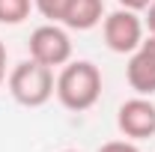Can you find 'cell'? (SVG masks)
Here are the masks:
<instances>
[{
  "label": "cell",
  "instance_id": "1",
  "mask_svg": "<svg viewBox=\"0 0 155 152\" xmlns=\"http://www.w3.org/2000/svg\"><path fill=\"white\" fill-rule=\"evenodd\" d=\"M60 104L69 111H90L101 95V72L90 60H69L54 84Z\"/></svg>",
  "mask_w": 155,
  "mask_h": 152
},
{
  "label": "cell",
  "instance_id": "2",
  "mask_svg": "<svg viewBox=\"0 0 155 152\" xmlns=\"http://www.w3.org/2000/svg\"><path fill=\"white\" fill-rule=\"evenodd\" d=\"M9 93L12 98L24 104V107H42L45 101H51V95H54V84H57V78H54V69L51 66H42L39 60H24L18 63L12 72H9Z\"/></svg>",
  "mask_w": 155,
  "mask_h": 152
},
{
  "label": "cell",
  "instance_id": "3",
  "mask_svg": "<svg viewBox=\"0 0 155 152\" xmlns=\"http://www.w3.org/2000/svg\"><path fill=\"white\" fill-rule=\"evenodd\" d=\"M101 33H104V45L114 54H134L140 48V42H143V18L134 9L119 6L116 12L104 15Z\"/></svg>",
  "mask_w": 155,
  "mask_h": 152
},
{
  "label": "cell",
  "instance_id": "4",
  "mask_svg": "<svg viewBox=\"0 0 155 152\" xmlns=\"http://www.w3.org/2000/svg\"><path fill=\"white\" fill-rule=\"evenodd\" d=\"M30 57L39 60L42 66H51V69L66 66L72 60V39L57 21L42 24L30 33Z\"/></svg>",
  "mask_w": 155,
  "mask_h": 152
},
{
  "label": "cell",
  "instance_id": "5",
  "mask_svg": "<svg viewBox=\"0 0 155 152\" xmlns=\"http://www.w3.org/2000/svg\"><path fill=\"white\" fill-rule=\"evenodd\" d=\"M116 125L128 140H146L155 134V104L149 95H134L119 104Z\"/></svg>",
  "mask_w": 155,
  "mask_h": 152
},
{
  "label": "cell",
  "instance_id": "6",
  "mask_svg": "<svg viewBox=\"0 0 155 152\" xmlns=\"http://www.w3.org/2000/svg\"><path fill=\"white\" fill-rule=\"evenodd\" d=\"M125 78H128V87L137 95H155V60L143 48H137L134 54L128 57Z\"/></svg>",
  "mask_w": 155,
  "mask_h": 152
},
{
  "label": "cell",
  "instance_id": "7",
  "mask_svg": "<svg viewBox=\"0 0 155 152\" xmlns=\"http://www.w3.org/2000/svg\"><path fill=\"white\" fill-rule=\"evenodd\" d=\"M104 21V0H69L63 21L69 30H93Z\"/></svg>",
  "mask_w": 155,
  "mask_h": 152
},
{
  "label": "cell",
  "instance_id": "8",
  "mask_svg": "<svg viewBox=\"0 0 155 152\" xmlns=\"http://www.w3.org/2000/svg\"><path fill=\"white\" fill-rule=\"evenodd\" d=\"M33 0H0V24H21L30 18Z\"/></svg>",
  "mask_w": 155,
  "mask_h": 152
},
{
  "label": "cell",
  "instance_id": "9",
  "mask_svg": "<svg viewBox=\"0 0 155 152\" xmlns=\"http://www.w3.org/2000/svg\"><path fill=\"white\" fill-rule=\"evenodd\" d=\"M33 6H36L48 21H63V12H66L69 0H33Z\"/></svg>",
  "mask_w": 155,
  "mask_h": 152
},
{
  "label": "cell",
  "instance_id": "10",
  "mask_svg": "<svg viewBox=\"0 0 155 152\" xmlns=\"http://www.w3.org/2000/svg\"><path fill=\"white\" fill-rule=\"evenodd\" d=\"M98 152H140V149L131 140H107V143L98 146Z\"/></svg>",
  "mask_w": 155,
  "mask_h": 152
},
{
  "label": "cell",
  "instance_id": "11",
  "mask_svg": "<svg viewBox=\"0 0 155 152\" xmlns=\"http://www.w3.org/2000/svg\"><path fill=\"white\" fill-rule=\"evenodd\" d=\"M143 27L149 30V36H155V0L146 6V18H143Z\"/></svg>",
  "mask_w": 155,
  "mask_h": 152
},
{
  "label": "cell",
  "instance_id": "12",
  "mask_svg": "<svg viewBox=\"0 0 155 152\" xmlns=\"http://www.w3.org/2000/svg\"><path fill=\"white\" fill-rule=\"evenodd\" d=\"M149 3H152V0H119V6H125V9H134V12H143Z\"/></svg>",
  "mask_w": 155,
  "mask_h": 152
},
{
  "label": "cell",
  "instance_id": "13",
  "mask_svg": "<svg viewBox=\"0 0 155 152\" xmlns=\"http://www.w3.org/2000/svg\"><path fill=\"white\" fill-rule=\"evenodd\" d=\"M140 48H143V51H146V54L155 60V36H146L143 42H140Z\"/></svg>",
  "mask_w": 155,
  "mask_h": 152
},
{
  "label": "cell",
  "instance_id": "14",
  "mask_svg": "<svg viewBox=\"0 0 155 152\" xmlns=\"http://www.w3.org/2000/svg\"><path fill=\"white\" fill-rule=\"evenodd\" d=\"M6 81V45L0 42V84Z\"/></svg>",
  "mask_w": 155,
  "mask_h": 152
},
{
  "label": "cell",
  "instance_id": "15",
  "mask_svg": "<svg viewBox=\"0 0 155 152\" xmlns=\"http://www.w3.org/2000/svg\"><path fill=\"white\" fill-rule=\"evenodd\" d=\"M63 152H78V149H63Z\"/></svg>",
  "mask_w": 155,
  "mask_h": 152
}]
</instances>
